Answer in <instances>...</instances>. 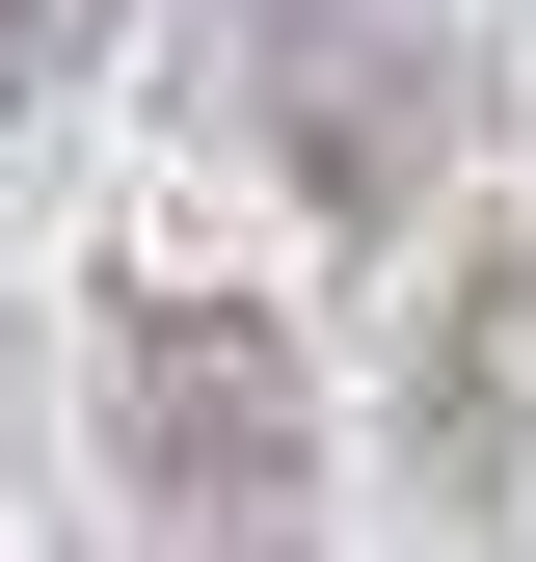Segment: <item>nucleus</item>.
Listing matches in <instances>:
<instances>
[{"label":"nucleus","instance_id":"nucleus-3","mask_svg":"<svg viewBox=\"0 0 536 562\" xmlns=\"http://www.w3.org/2000/svg\"><path fill=\"white\" fill-rule=\"evenodd\" d=\"M54 54H81V0H0V108H27V81H54Z\"/></svg>","mask_w":536,"mask_h":562},{"label":"nucleus","instance_id":"nucleus-2","mask_svg":"<svg viewBox=\"0 0 536 562\" xmlns=\"http://www.w3.org/2000/svg\"><path fill=\"white\" fill-rule=\"evenodd\" d=\"M215 81L268 108V161H295V188H349V215H402V188L456 161V81L376 27V0H242V27H215Z\"/></svg>","mask_w":536,"mask_h":562},{"label":"nucleus","instance_id":"nucleus-1","mask_svg":"<svg viewBox=\"0 0 536 562\" xmlns=\"http://www.w3.org/2000/svg\"><path fill=\"white\" fill-rule=\"evenodd\" d=\"M108 456L268 562V536H295V456H322L295 322H242V295H108Z\"/></svg>","mask_w":536,"mask_h":562}]
</instances>
